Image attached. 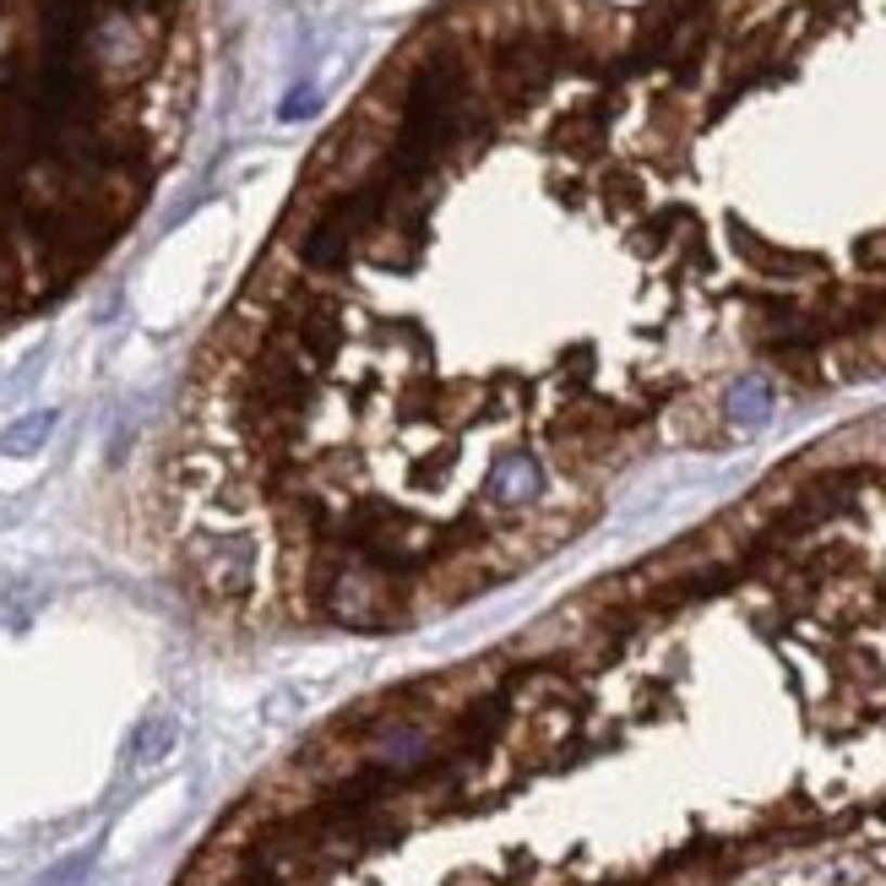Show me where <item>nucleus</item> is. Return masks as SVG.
I'll return each instance as SVG.
<instances>
[{
	"label": "nucleus",
	"mask_w": 886,
	"mask_h": 886,
	"mask_svg": "<svg viewBox=\"0 0 886 886\" xmlns=\"http://www.w3.org/2000/svg\"><path fill=\"white\" fill-rule=\"evenodd\" d=\"M750 375L658 164L631 7L440 0L321 131L153 452L180 593L251 631L440 620L582 539Z\"/></svg>",
	"instance_id": "nucleus-1"
},
{
	"label": "nucleus",
	"mask_w": 886,
	"mask_h": 886,
	"mask_svg": "<svg viewBox=\"0 0 886 886\" xmlns=\"http://www.w3.org/2000/svg\"><path fill=\"white\" fill-rule=\"evenodd\" d=\"M886 870V408L463 664L354 702L175 886Z\"/></svg>",
	"instance_id": "nucleus-2"
},
{
	"label": "nucleus",
	"mask_w": 886,
	"mask_h": 886,
	"mask_svg": "<svg viewBox=\"0 0 886 886\" xmlns=\"http://www.w3.org/2000/svg\"><path fill=\"white\" fill-rule=\"evenodd\" d=\"M631 82L750 375L886 381V0H642Z\"/></svg>",
	"instance_id": "nucleus-3"
},
{
	"label": "nucleus",
	"mask_w": 886,
	"mask_h": 886,
	"mask_svg": "<svg viewBox=\"0 0 886 886\" xmlns=\"http://www.w3.org/2000/svg\"><path fill=\"white\" fill-rule=\"evenodd\" d=\"M213 0H0V337L61 310L175 175Z\"/></svg>",
	"instance_id": "nucleus-4"
}]
</instances>
